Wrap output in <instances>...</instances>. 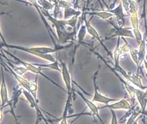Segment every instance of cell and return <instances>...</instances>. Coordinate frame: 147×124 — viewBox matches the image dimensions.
<instances>
[{
  "mask_svg": "<svg viewBox=\"0 0 147 124\" xmlns=\"http://www.w3.org/2000/svg\"><path fill=\"white\" fill-rule=\"evenodd\" d=\"M60 61V65L61 66V75L63 77V80L65 83L66 89H67V96H71L72 94V87H71V77L67 65L63 61Z\"/></svg>",
  "mask_w": 147,
  "mask_h": 124,
  "instance_id": "8",
  "label": "cell"
},
{
  "mask_svg": "<svg viewBox=\"0 0 147 124\" xmlns=\"http://www.w3.org/2000/svg\"><path fill=\"white\" fill-rule=\"evenodd\" d=\"M133 124H138V119H137L136 120V121L134 122Z\"/></svg>",
  "mask_w": 147,
  "mask_h": 124,
  "instance_id": "27",
  "label": "cell"
},
{
  "mask_svg": "<svg viewBox=\"0 0 147 124\" xmlns=\"http://www.w3.org/2000/svg\"><path fill=\"white\" fill-rule=\"evenodd\" d=\"M136 100L138 102L140 106L142 114L144 115L146 112V108L147 106V89L146 91L142 90L140 89L137 88L136 92Z\"/></svg>",
  "mask_w": 147,
  "mask_h": 124,
  "instance_id": "14",
  "label": "cell"
},
{
  "mask_svg": "<svg viewBox=\"0 0 147 124\" xmlns=\"http://www.w3.org/2000/svg\"><path fill=\"white\" fill-rule=\"evenodd\" d=\"M112 113V118H111V122L110 124H119V121L117 119V115H116L115 112L113 110H110Z\"/></svg>",
  "mask_w": 147,
  "mask_h": 124,
  "instance_id": "24",
  "label": "cell"
},
{
  "mask_svg": "<svg viewBox=\"0 0 147 124\" xmlns=\"http://www.w3.org/2000/svg\"><path fill=\"white\" fill-rule=\"evenodd\" d=\"M82 17H83V21H84V25H85V26H86V29H87V31L88 34H89V35H91L93 38H94L95 40H97V41L99 42V43L102 45V47L104 48V50L106 51V52H107L108 55L113 57V53H111V52H110L109 50L108 49V48L106 47L105 44H104V42H103V40H102V38H101L100 34H99V33L97 32V31L96 30V29H95L94 27H93V26L91 25L90 22L88 21L87 18V14H85V12H84V10H82Z\"/></svg>",
  "mask_w": 147,
  "mask_h": 124,
  "instance_id": "6",
  "label": "cell"
},
{
  "mask_svg": "<svg viewBox=\"0 0 147 124\" xmlns=\"http://www.w3.org/2000/svg\"><path fill=\"white\" fill-rule=\"evenodd\" d=\"M15 121H16V124H21V123H20V122H18L17 120H15Z\"/></svg>",
  "mask_w": 147,
  "mask_h": 124,
  "instance_id": "28",
  "label": "cell"
},
{
  "mask_svg": "<svg viewBox=\"0 0 147 124\" xmlns=\"http://www.w3.org/2000/svg\"><path fill=\"white\" fill-rule=\"evenodd\" d=\"M109 108L110 110H131V105L130 103L126 99H122L120 100L115 102V103L105 105L101 107H99L100 109L102 108Z\"/></svg>",
  "mask_w": 147,
  "mask_h": 124,
  "instance_id": "11",
  "label": "cell"
},
{
  "mask_svg": "<svg viewBox=\"0 0 147 124\" xmlns=\"http://www.w3.org/2000/svg\"><path fill=\"white\" fill-rule=\"evenodd\" d=\"M144 115H146V116H147V112H145V113H144Z\"/></svg>",
  "mask_w": 147,
  "mask_h": 124,
  "instance_id": "29",
  "label": "cell"
},
{
  "mask_svg": "<svg viewBox=\"0 0 147 124\" xmlns=\"http://www.w3.org/2000/svg\"><path fill=\"white\" fill-rule=\"evenodd\" d=\"M1 56L2 58L4 59L5 60L4 61L5 62V63H6V64H8L12 70H13V71L16 74V75L23 77V75H24V74L26 73L28 71V70H27L25 68H24L23 66H16V65H14V63H12V62H10V61L9 60V59L6 56H5L4 53L3 54L2 51H1Z\"/></svg>",
  "mask_w": 147,
  "mask_h": 124,
  "instance_id": "15",
  "label": "cell"
},
{
  "mask_svg": "<svg viewBox=\"0 0 147 124\" xmlns=\"http://www.w3.org/2000/svg\"><path fill=\"white\" fill-rule=\"evenodd\" d=\"M68 109H69V106H67V105H65V110H64L63 117H62L61 120L60 124H67V112H68Z\"/></svg>",
  "mask_w": 147,
  "mask_h": 124,
  "instance_id": "23",
  "label": "cell"
},
{
  "mask_svg": "<svg viewBox=\"0 0 147 124\" xmlns=\"http://www.w3.org/2000/svg\"><path fill=\"white\" fill-rule=\"evenodd\" d=\"M85 14L91 16H97L103 20H108L114 16L112 13L108 12V11H102V12H87L85 11Z\"/></svg>",
  "mask_w": 147,
  "mask_h": 124,
  "instance_id": "17",
  "label": "cell"
},
{
  "mask_svg": "<svg viewBox=\"0 0 147 124\" xmlns=\"http://www.w3.org/2000/svg\"><path fill=\"white\" fill-rule=\"evenodd\" d=\"M146 57H145V61L147 62V44H146Z\"/></svg>",
  "mask_w": 147,
  "mask_h": 124,
  "instance_id": "26",
  "label": "cell"
},
{
  "mask_svg": "<svg viewBox=\"0 0 147 124\" xmlns=\"http://www.w3.org/2000/svg\"><path fill=\"white\" fill-rule=\"evenodd\" d=\"M122 3L123 8L124 12H126V16H130L129 14V1H121Z\"/></svg>",
  "mask_w": 147,
  "mask_h": 124,
  "instance_id": "22",
  "label": "cell"
},
{
  "mask_svg": "<svg viewBox=\"0 0 147 124\" xmlns=\"http://www.w3.org/2000/svg\"><path fill=\"white\" fill-rule=\"evenodd\" d=\"M38 6L44 16L47 17L54 26L59 44H66L69 42V44H73L77 36L80 25H81L79 20L80 16H75L69 20L56 19L49 14V11L43 10L38 5Z\"/></svg>",
  "mask_w": 147,
  "mask_h": 124,
  "instance_id": "1",
  "label": "cell"
},
{
  "mask_svg": "<svg viewBox=\"0 0 147 124\" xmlns=\"http://www.w3.org/2000/svg\"><path fill=\"white\" fill-rule=\"evenodd\" d=\"M100 66H99V69L97 70L96 73H95L93 77V86H94V94H93V98H92V102H100L104 104L107 105L110 104V102H114L118 101V100L114 99V98H110L106 97V96L101 94L98 91V87L97 85V75L99 73V70H100Z\"/></svg>",
  "mask_w": 147,
  "mask_h": 124,
  "instance_id": "5",
  "label": "cell"
},
{
  "mask_svg": "<svg viewBox=\"0 0 147 124\" xmlns=\"http://www.w3.org/2000/svg\"><path fill=\"white\" fill-rule=\"evenodd\" d=\"M140 114H142V110H141L137 109V110H134L131 113V115H130V116L129 117L127 120L126 124H133Z\"/></svg>",
  "mask_w": 147,
  "mask_h": 124,
  "instance_id": "21",
  "label": "cell"
},
{
  "mask_svg": "<svg viewBox=\"0 0 147 124\" xmlns=\"http://www.w3.org/2000/svg\"><path fill=\"white\" fill-rule=\"evenodd\" d=\"M36 66H38L39 68H49V69H53L55 70H57V71H59V73H61V68H60L58 60H57V61L55 62L51 63V64H34Z\"/></svg>",
  "mask_w": 147,
  "mask_h": 124,
  "instance_id": "19",
  "label": "cell"
},
{
  "mask_svg": "<svg viewBox=\"0 0 147 124\" xmlns=\"http://www.w3.org/2000/svg\"><path fill=\"white\" fill-rule=\"evenodd\" d=\"M1 66H2L3 68H5L7 71L9 72L11 75L13 76L14 79L18 81V85H19L21 86L23 89L29 92V93L32 94V95L34 96V99L36 100V101L38 102V99H37V91H38V76H36V80H35V81H29L27 80V79H25V78H23V77H21V76L16 75V74L13 71V70H12V68H11L10 66L5 63V61L2 60V59H1Z\"/></svg>",
  "mask_w": 147,
  "mask_h": 124,
  "instance_id": "3",
  "label": "cell"
},
{
  "mask_svg": "<svg viewBox=\"0 0 147 124\" xmlns=\"http://www.w3.org/2000/svg\"><path fill=\"white\" fill-rule=\"evenodd\" d=\"M76 93L78 94L79 96H80V97L81 98L82 100H83L84 103L86 104V105H87L88 108H89L90 111L92 112V114H93L94 116L98 118V119L100 120V122L102 124H105V123H104V121H103L102 119L101 118V117L100 115V112H99L100 108H99V107H97L96 105L93 103V102H92L91 100H89V99H87V98H86L85 96H84L80 91H76Z\"/></svg>",
  "mask_w": 147,
  "mask_h": 124,
  "instance_id": "13",
  "label": "cell"
},
{
  "mask_svg": "<svg viewBox=\"0 0 147 124\" xmlns=\"http://www.w3.org/2000/svg\"><path fill=\"white\" fill-rule=\"evenodd\" d=\"M114 27V34L112 36H110V38H113V37L117 36V37H122V38H125V37H128V38H135L134 35L133 34V31L131 30L132 28L130 27H119L118 26H116L114 25L113 23H110Z\"/></svg>",
  "mask_w": 147,
  "mask_h": 124,
  "instance_id": "12",
  "label": "cell"
},
{
  "mask_svg": "<svg viewBox=\"0 0 147 124\" xmlns=\"http://www.w3.org/2000/svg\"><path fill=\"white\" fill-rule=\"evenodd\" d=\"M1 51H2L3 52H5V53H7V54H8V55H10V57H12V58H13L14 60L16 61V64L22 65V66H23L24 68H26V69H27V70H28V71H30L31 73H34V74H36V75H41L42 77H43L44 78H45L46 79H47L48 81H50V82H51V83H53V85H56L57 87H58L60 88L61 89L64 90L61 87V86L57 84V83H55V81L53 80V79H51V78H49V77H48V76H46V75H45V74L42 73L41 68H39V67L37 68L36 66H35V65H34V64H31V63H28V62H24V61L20 60V59L18 58V57H16L15 55H12V53H10V52L5 51V49H1Z\"/></svg>",
  "mask_w": 147,
  "mask_h": 124,
  "instance_id": "4",
  "label": "cell"
},
{
  "mask_svg": "<svg viewBox=\"0 0 147 124\" xmlns=\"http://www.w3.org/2000/svg\"><path fill=\"white\" fill-rule=\"evenodd\" d=\"M1 40H2V42L1 43V47H4L8 48V49H14L16 50H19V51H22L24 52L31 54L34 56L40 57V58L43 59V60L49 61L51 63L55 62L57 61L56 59L53 55L51 53H56V52L59 51L61 50L67 49H69L71 47L73 44H69L67 45L62 46L61 48H51V47H23V46H18V45H12V44H9L5 41L2 36L1 35Z\"/></svg>",
  "mask_w": 147,
  "mask_h": 124,
  "instance_id": "2",
  "label": "cell"
},
{
  "mask_svg": "<svg viewBox=\"0 0 147 124\" xmlns=\"http://www.w3.org/2000/svg\"><path fill=\"white\" fill-rule=\"evenodd\" d=\"M107 11L112 13L114 16H116L117 21V25H118L119 27H121V28L124 27L125 23V16H126V14H125L124 10L123 8V5L121 2H120V3L116 8L108 9Z\"/></svg>",
  "mask_w": 147,
  "mask_h": 124,
  "instance_id": "9",
  "label": "cell"
},
{
  "mask_svg": "<svg viewBox=\"0 0 147 124\" xmlns=\"http://www.w3.org/2000/svg\"><path fill=\"white\" fill-rule=\"evenodd\" d=\"M144 65L145 69H146V70L147 71V62L145 60H144Z\"/></svg>",
  "mask_w": 147,
  "mask_h": 124,
  "instance_id": "25",
  "label": "cell"
},
{
  "mask_svg": "<svg viewBox=\"0 0 147 124\" xmlns=\"http://www.w3.org/2000/svg\"><path fill=\"white\" fill-rule=\"evenodd\" d=\"M38 5L40 8L43 10L49 11L55 8V4L51 1H45V0H41V1H36Z\"/></svg>",
  "mask_w": 147,
  "mask_h": 124,
  "instance_id": "20",
  "label": "cell"
},
{
  "mask_svg": "<svg viewBox=\"0 0 147 124\" xmlns=\"http://www.w3.org/2000/svg\"><path fill=\"white\" fill-rule=\"evenodd\" d=\"M0 95H1V109L3 108V106H8L10 100L8 98V92L7 88L6 83L4 75H3V68L1 67V87H0Z\"/></svg>",
  "mask_w": 147,
  "mask_h": 124,
  "instance_id": "10",
  "label": "cell"
},
{
  "mask_svg": "<svg viewBox=\"0 0 147 124\" xmlns=\"http://www.w3.org/2000/svg\"><path fill=\"white\" fill-rule=\"evenodd\" d=\"M87 29H86V26L84 24H82V25H80V28L78 29V33H77V39H78V42H77V45L75 47V50L74 52V57L75 55V53H76V50L77 49V48L79 47L80 44H81L82 43H84V37H85L86 34H87Z\"/></svg>",
  "mask_w": 147,
  "mask_h": 124,
  "instance_id": "16",
  "label": "cell"
},
{
  "mask_svg": "<svg viewBox=\"0 0 147 124\" xmlns=\"http://www.w3.org/2000/svg\"><path fill=\"white\" fill-rule=\"evenodd\" d=\"M130 23L131 25L132 31L133 34L135 37L136 40H137L138 43L139 44L142 42L143 39V36L140 30V25H139V17H138V9L134 11L133 12L130 14Z\"/></svg>",
  "mask_w": 147,
  "mask_h": 124,
  "instance_id": "7",
  "label": "cell"
},
{
  "mask_svg": "<svg viewBox=\"0 0 147 124\" xmlns=\"http://www.w3.org/2000/svg\"><path fill=\"white\" fill-rule=\"evenodd\" d=\"M129 53H130V55H131L132 60H133L134 64L136 65V66H137V70H138L137 75H138L139 70H140V66H139L138 50L135 49L133 47H131V46L130 45V47H129Z\"/></svg>",
  "mask_w": 147,
  "mask_h": 124,
  "instance_id": "18",
  "label": "cell"
}]
</instances>
